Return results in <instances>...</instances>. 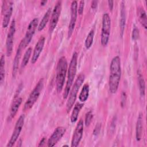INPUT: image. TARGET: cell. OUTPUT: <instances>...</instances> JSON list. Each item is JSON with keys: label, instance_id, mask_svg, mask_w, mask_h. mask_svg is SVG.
Instances as JSON below:
<instances>
[{"label": "cell", "instance_id": "6da1fadb", "mask_svg": "<svg viewBox=\"0 0 147 147\" xmlns=\"http://www.w3.org/2000/svg\"><path fill=\"white\" fill-rule=\"evenodd\" d=\"M121 60L118 56H116L111 60L110 67L109 87L111 93L115 94L117 91L121 80Z\"/></svg>", "mask_w": 147, "mask_h": 147}, {"label": "cell", "instance_id": "7a4b0ae2", "mask_svg": "<svg viewBox=\"0 0 147 147\" xmlns=\"http://www.w3.org/2000/svg\"><path fill=\"white\" fill-rule=\"evenodd\" d=\"M67 60L64 56L61 57L57 64L56 84L57 92H60L64 86L66 74L67 71Z\"/></svg>", "mask_w": 147, "mask_h": 147}, {"label": "cell", "instance_id": "3957f363", "mask_svg": "<svg viewBox=\"0 0 147 147\" xmlns=\"http://www.w3.org/2000/svg\"><path fill=\"white\" fill-rule=\"evenodd\" d=\"M78 55L77 52H74L69 65L68 69V77L67 81L66 83L65 87L64 89V92L63 94V98L66 99L69 95L71 86L73 84L74 80L75 79L76 70H77V63H78Z\"/></svg>", "mask_w": 147, "mask_h": 147}, {"label": "cell", "instance_id": "277c9868", "mask_svg": "<svg viewBox=\"0 0 147 147\" xmlns=\"http://www.w3.org/2000/svg\"><path fill=\"white\" fill-rule=\"evenodd\" d=\"M84 75L83 74H80L76 79L71 90H70L69 97L66 103V110L67 113H69L72 108L76 100L78 91L81 86L82 85L83 83L84 82Z\"/></svg>", "mask_w": 147, "mask_h": 147}, {"label": "cell", "instance_id": "5b68a950", "mask_svg": "<svg viewBox=\"0 0 147 147\" xmlns=\"http://www.w3.org/2000/svg\"><path fill=\"white\" fill-rule=\"evenodd\" d=\"M43 87L44 79H40L33 88V90L31 91L28 98L25 102L22 109L24 111H28L33 107V106L34 105V103L36 102L38 98H39L43 89Z\"/></svg>", "mask_w": 147, "mask_h": 147}, {"label": "cell", "instance_id": "8992f818", "mask_svg": "<svg viewBox=\"0 0 147 147\" xmlns=\"http://www.w3.org/2000/svg\"><path fill=\"white\" fill-rule=\"evenodd\" d=\"M111 30V18L109 14L106 13L102 17V25L101 32V44L103 47H106L109 42Z\"/></svg>", "mask_w": 147, "mask_h": 147}, {"label": "cell", "instance_id": "52a82bcc", "mask_svg": "<svg viewBox=\"0 0 147 147\" xmlns=\"http://www.w3.org/2000/svg\"><path fill=\"white\" fill-rule=\"evenodd\" d=\"M38 19L37 18H33L29 23L24 37L21 41L20 45L23 49H25L31 41L32 37L34 34L35 30L37 27Z\"/></svg>", "mask_w": 147, "mask_h": 147}, {"label": "cell", "instance_id": "ba28073f", "mask_svg": "<svg viewBox=\"0 0 147 147\" xmlns=\"http://www.w3.org/2000/svg\"><path fill=\"white\" fill-rule=\"evenodd\" d=\"M24 121H25V115L24 114H22L20 116V117L18 118V119H17L16 123V125H15L14 130L13 131V133L11 134V136L10 137V139L6 145L7 147L13 146L14 144L16 143L18 138L19 137V136L24 126Z\"/></svg>", "mask_w": 147, "mask_h": 147}, {"label": "cell", "instance_id": "9c48e42d", "mask_svg": "<svg viewBox=\"0 0 147 147\" xmlns=\"http://www.w3.org/2000/svg\"><path fill=\"white\" fill-rule=\"evenodd\" d=\"M61 11V1H57L53 9V11L51 13V17L49 23V33H52L57 24V22L59 20V17L60 16Z\"/></svg>", "mask_w": 147, "mask_h": 147}, {"label": "cell", "instance_id": "30bf717a", "mask_svg": "<svg viewBox=\"0 0 147 147\" xmlns=\"http://www.w3.org/2000/svg\"><path fill=\"white\" fill-rule=\"evenodd\" d=\"M78 16V3L77 1H74L71 3V19L69 21V24L68 25V38H69L75 29V26L76 25V21L77 20Z\"/></svg>", "mask_w": 147, "mask_h": 147}, {"label": "cell", "instance_id": "8fae6325", "mask_svg": "<svg viewBox=\"0 0 147 147\" xmlns=\"http://www.w3.org/2000/svg\"><path fill=\"white\" fill-rule=\"evenodd\" d=\"M16 32V21L13 19L11 21L10 28L7 35L6 46V54L7 56H11L13 52V39Z\"/></svg>", "mask_w": 147, "mask_h": 147}, {"label": "cell", "instance_id": "7c38bea8", "mask_svg": "<svg viewBox=\"0 0 147 147\" xmlns=\"http://www.w3.org/2000/svg\"><path fill=\"white\" fill-rule=\"evenodd\" d=\"M83 121L82 119H80L76 126L72 136L71 145L72 147L78 146L80 141H81L83 133Z\"/></svg>", "mask_w": 147, "mask_h": 147}, {"label": "cell", "instance_id": "4fadbf2b", "mask_svg": "<svg viewBox=\"0 0 147 147\" xmlns=\"http://www.w3.org/2000/svg\"><path fill=\"white\" fill-rule=\"evenodd\" d=\"M66 131L65 127L63 126L57 127L52 134L51 136L47 142V146L49 147L55 146L61 138Z\"/></svg>", "mask_w": 147, "mask_h": 147}, {"label": "cell", "instance_id": "5bb4252c", "mask_svg": "<svg viewBox=\"0 0 147 147\" xmlns=\"http://www.w3.org/2000/svg\"><path fill=\"white\" fill-rule=\"evenodd\" d=\"M44 44H45V37L43 36H41L38 39L37 42L36 43L33 50L32 57L31 59V63L32 64H35L37 61V60L38 59L40 53L43 49Z\"/></svg>", "mask_w": 147, "mask_h": 147}, {"label": "cell", "instance_id": "9a60e30c", "mask_svg": "<svg viewBox=\"0 0 147 147\" xmlns=\"http://www.w3.org/2000/svg\"><path fill=\"white\" fill-rule=\"evenodd\" d=\"M5 2V8L2 9V13L4 11V15H3V21H2V26L3 28H6L10 22V18L12 15L13 13V3L12 2L8 1L7 4L6 3V1Z\"/></svg>", "mask_w": 147, "mask_h": 147}, {"label": "cell", "instance_id": "2e32d148", "mask_svg": "<svg viewBox=\"0 0 147 147\" xmlns=\"http://www.w3.org/2000/svg\"><path fill=\"white\" fill-rule=\"evenodd\" d=\"M24 49L22 48V47L19 44L18 47L17 48L14 60L13 63V68H12V76L13 78H16V75L17 74V72L18 71V65H19V62L20 60L21 56V53L22 51Z\"/></svg>", "mask_w": 147, "mask_h": 147}, {"label": "cell", "instance_id": "e0dca14e", "mask_svg": "<svg viewBox=\"0 0 147 147\" xmlns=\"http://www.w3.org/2000/svg\"><path fill=\"white\" fill-rule=\"evenodd\" d=\"M121 15H120V20H119V29H120V35L121 37L123 36L126 25V10L125 6V2H121Z\"/></svg>", "mask_w": 147, "mask_h": 147}, {"label": "cell", "instance_id": "ac0fdd59", "mask_svg": "<svg viewBox=\"0 0 147 147\" xmlns=\"http://www.w3.org/2000/svg\"><path fill=\"white\" fill-rule=\"evenodd\" d=\"M22 99L20 97L17 98L14 100L10 109L9 115L8 118L9 121H11L16 116L18 110V109L22 103Z\"/></svg>", "mask_w": 147, "mask_h": 147}, {"label": "cell", "instance_id": "d6986e66", "mask_svg": "<svg viewBox=\"0 0 147 147\" xmlns=\"http://www.w3.org/2000/svg\"><path fill=\"white\" fill-rule=\"evenodd\" d=\"M143 115L142 113H140L138 117V119L136 126V138L137 141H139L141 139L142 135V128H143Z\"/></svg>", "mask_w": 147, "mask_h": 147}, {"label": "cell", "instance_id": "ffe728a7", "mask_svg": "<svg viewBox=\"0 0 147 147\" xmlns=\"http://www.w3.org/2000/svg\"><path fill=\"white\" fill-rule=\"evenodd\" d=\"M83 105H84L83 103H77L75 105L71 115V122L72 123H75L78 120L79 113L81 109H82V107H83Z\"/></svg>", "mask_w": 147, "mask_h": 147}, {"label": "cell", "instance_id": "44dd1931", "mask_svg": "<svg viewBox=\"0 0 147 147\" xmlns=\"http://www.w3.org/2000/svg\"><path fill=\"white\" fill-rule=\"evenodd\" d=\"M137 75L140 95L141 97H144L145 94V82L142 75V72L140 70L137 71Z\"/></svg>", "mask_w": 147, "mask_h": 147}, {"label": "cell", "instance_id": "7402d4cb", "mask_svg": "<svg viewBox=\"0 0 147 147\" xmlns=\"http://www.w3.org/2000/svg\"><path fill=\"white\" fill-rule=\"evenodd\" d=\"M137 16L141 24L146 29L147 28V17L145 10L142 7H139L137 10Z\"/></svg>", "mask_w": 147, "mask_h": 147}, {"label": "cell", "instance_id": "603a6c76", "mask_svg": "<svg viewBox=\"0 0 147 147\" xmlns=\"http://www.w3.org/2000/svg\"><path fill=\"white\" fill-rule=\"evenodd\" d=\"M89 96V85L86 83L83 85L81 92L79 95V99L81 102H86Z\"/></svg>", "mask_w": 147, "mask_h": 147}, {"label": "cell", "instance_id": "cb8c5ba5", "mask_svg": "<svg viewBox=\"0 0 147 147\" xmlns=\"http://www.w3.org/2000/svg\"><path fill=\"white\" fill-rule=\"evenodd\" d=\"M51 14V8H49L46 13L44 14L41 21H40L38 26V30L41 31L45 27L47 22L49 21Z\"/></svg>", "mask_w": 147, "mask_h": 147}, {"label": "cell", "instance_id": "d4e9b609", "mask_svg": "<svg viewBox=\"0 0 147 147\" xmlns=\"http://www.w3.org/2000/svg\"><path fill=\"white\" fill-rule=\"evenodd\" d=\"M32 48L30 47L28 48V49L25 51L21 63V68H20L21 70H22L28 64L32 54Z\"/></svg>", "mask_w": 147, "mask_h": 147}, {"label": "cell", "instance_id": "484cf974", "mask_svg": "<svg viewBox=\"0 0 147 147\" xmlns=\"http://www.w3.org/2000/svg\"><path fill=\"white\" fill-rule=\"evenodd\" d=\"M5 56L4 55H2L0 59V83L2 84L3 83L5 80Z\"/></svg>", "mask_w": 147, "mask_h": 147}, {"label": "cell", "instance_id": "4316f807", "mask_svg": "<svg viewBox=\"0 0 147 147\" xmlns=\"http://www.w3.org/2000/svg\"><path fill=\"white\" fill-rule=\"evenodd\" d=\"M94 30L92 29L90 30L89 33L88 34L86 40H85V47L88 49L90 48V47L92 46L94 40Z\"/></svg>", "mask_w": 147, "mask_h": 147}, {"label": "cell", "instance_id": "83f0119b", "mask_svg": "<svg viewBox=\"0 0 147 147\" xmlns=\"http://www.w3.org/2000/svg\"><path fill=\"white\" fill-rule=\"evenodd\" d=\"M92 118H93V114L91 111H90L86 113V117H85V125L86 126H88L90 125L92 120Z\"/></svg>", "mask_w": 147, "mask_h": 147}, {"label": "cell", "instance_id": "f1b7e54d", "mask_svg": "<svg viewBox=\"0 0 147 147\" xmlns=\"http://www.w3.org/2000/svg\"><path fill=\"white\" fill-rule=\"evenodd\" d=\"M139 36H140L139 30L136 27H134L132 32V39L134 40H137L139 38Z\"/></svg>", "mask_w": 147, "mask_h": 147}, {"label": "cell", "instance_id": "f546056e", "mask_svg": "<svg viewBox=\"0 0 147 147\" xmlns=\"http://www.w3.org/2000/svg\"><path fill=\"white\" fill-rule=\"evenodd\" d=\"M84 6V1H80L79 2V7H78V13L80 15H82L83 14Z\"/></svg>", "mask_w": 147, "mask_h": 147}, {"label": "cell", "instance_id": "4dcf8cb0", "mask_svg": "<svg viewBox=\"0 0 147 147\" xmlns=\"http://www.w3.org/2000/svg\"><path fill=\"white\" fill-rule=\"evenodd\" d=\"M101 127H102V124L100 123H98L95 128H94V131H93V134L94 136H97L99 132H100V129H101Z\"/></svg>", "mask_w": 147, "mask_h": 147}, {"label": "cell", "instance_id": "1f68e13d", "mask_svg": "<svg viewBox=\"0 0 147 147\" xmlns=\"http://www.w3.org/2000/svg\"><path fill=\"white\" fill-rule=\"evenodd\" d=\"M126 95L125 92H122V95H121V106L123 107L124 106L126 102Z\"/></svg>", "mask_w": 147, "mask_h": 147}, {"label": "cell", "instance_id": "d6a6232c", "mask_svg": "<svg viewBox=\"0 0 147 147\" xmlns=\"http://www.w3.org/2000/svg\"><path fill=\"white\" fill-rule=\"evenodd\" d=\"M108 6L110 11L113 10V6H114V2L113 1H108Z\"/></svg>", "mask_w": 147, "mask_h": 147}, {"label": "cell", "instance_id": "836d02e7", "mask_svg": "<svg viewBox=\"0 0 147 147\" xmlns=\"http://www.w3.org/2000/svg\"><path fill=\"white\" fill-rule=\"evenodd\" d=\"M97 4H98V1H92L91 2V7L94 9H95L97 7Z\"/></svg>", "mask_w": 147, "mask_h": 147}, {"label": "cell", "instance_id": "e575fe53", "mask_svg": "<svg viewBox=\"0 0 147 147\" xmlns=\"http://www.w3.org/2000/svg\"><path fill=\"white\" fill-rule=\"evenodd\" d=\"M45 142H46V138L45 137H43L41 139V140L40 141V143H39L38 146H43L45 144Z\"/></svg>", "mask_w": 147, "mask_h": 147}, {"label": "cell", "instance_id": "d590c367", "mask_svg": "<svg viewBox=\"0 0 147 147\" xmlns=\"http://www.w3.org/2000/svg\"><path fill=\"white\" fill-rule=\"evenodd\" d=\"M47 2V1H41L40 4L41 6H44Z\"/></svg>", "mask_w": 147, "mask_h": 147}]
</instances>
